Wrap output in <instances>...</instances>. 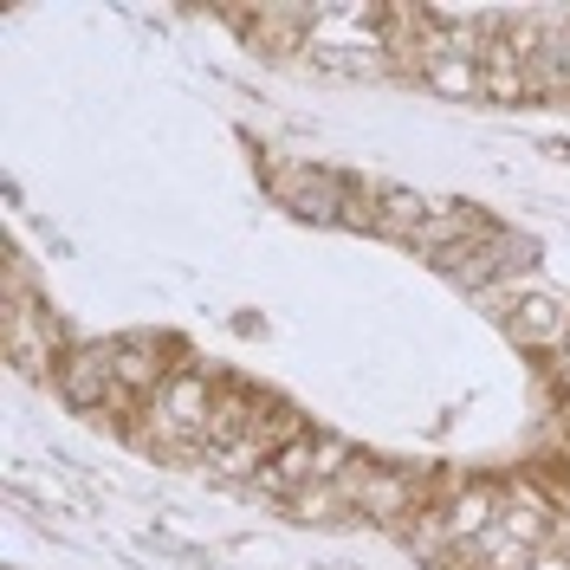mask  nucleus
<instances>
[]
</instances>
